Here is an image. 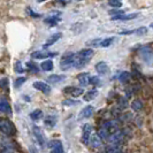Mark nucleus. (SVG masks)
Instances as JSON below:
<instances>
[{
    "instance_id": "1",
    "label": "nucleus",
    "mask_w": 153,
    "mask_h": 153,
    "mask_svg": "<svg viewBox=\"0 0 153 153\" xmlns=\"http://www.w3.org/2000/svg\"><path fill=\"white\" fill-rule=\"evenodd\" d=\"M93 55V50L91 48H86V50H82L77 54H75V63L74 66L76 68H83L88 62L91 60V56Z\"/></svg>"
},
{
    "instance_id": "2",
    "label": "nucleus",
    "mask_w": 153,
    "mask_h": 153,
    "mask_svg": "<svg viewBox=\"0 0 153 153\" xmlns=\"http://www.w3.org/2000/svg\"><path fill=\"white\" fill-rule=\"evenodd\" d=\"M0 131L7 136H13L16 134V128L9 120L0 117Z\"/></svg>"
},
{
    "instance_id": "3",
    "label": "nucleus",
    "mask_w": 153,
    "mask_h": 153,
    "mask_svg": "<svg viewBox=\"0 0 153 153\" xmlns=\"http://www.w3.org/2000/svg\"><path fill=\"white\" fill-rule=\"evenodd\" d=\"M75 63V53H67L62 56L60 61V67L62 70H68Z\"/></svg>"
},
{
    "instance_id": "4",
    "label": "nucleus",
    "mask_w": 153,
    "mask_h": 153,
    "mask_svg": "<svg viewBox=\"0 0 153 153\" xmlns=\"http://www.w3.org/2000/svg\"><path fill=\"white\" fill-rule=\"evenodd\" d=\"M63 93L69 94L71 97H79L81 94L84 93V90L82 88H75V86H67L63 89Z\"/></svg>"
},
{
    "instance_id": "5",
    "label": "nucleus",
    "mask_w": 153,
    "mask_h": 153,
    "mask_svg": "<svg viewBox=\"0 0 153 153\" xmlns=\"http://www.w3.org/2000/svg\"><path fill=\"white\" fill-rule=\"evenodd\" d=\"M32 131H33V135H35V137H36V139H37V142H38L42 146H45L46 145V138H45V136H44V134H43L42 129L35 126V127L32 128Z\"/></svg>"
},
{
    "instance_id": "6",
    "label": "nucleus",
    "mask_w": 153,
    "mask_h": 153,
    "mask_svg": "<svg viewBox=\"0 0 153 153\" xmlns=\"http://www.w3.org/2000/svg\"><path fill=\"white\" fill-rule=\"evenodd\" d=\"M92 132V126L89 123H85L83 126V136H82V142L83 144H88L90 142V137H91Z\"/></svg>"
},
{
    "instance_id": "7",
    "label": "nucleus",
    "mask_w": 153,
    "mask_h": 153,
    "mask_svg": "<svg viewBox=\"0 0 153 153\" xmlns=\"http://www.w3.org/2000/svg\"><path fill=\"white\" fill-rule=\"evenodd\" d=\"M50 147H51V150H52V152L53 153H65L62 143L59 140V139L51 140V142H50Z\"/></svg>"
},
{
    "instance_id": "8",
    "label": "nucleus",
    "mask_w": 153,
    "mask_h": 153,
    "mask_svg": "<svg viewBox=\"0 0 153 153\" xmlns=\"http://www.w3.org/2000/svg\"><path fill=\"white\" fill-rule=\"evenodd\" d=\"M33 88L35 89H37V90H39V91H42L44 94H48L50 92H51V86L48 84H46V83H44V82H35L33 83Z\"/></svg>"
},
{
    "instance_id": "9",
    "label": "nucleus",
    "mask_w": 153,
    "mask_h": 153,
    "mask_svg": "<svg viewBox=\"0 0 153 153\" xmlns=\"http://www.w3.org/2000/svg\"><path fill=\"white\" fill-rule=\"evenodd\" d=\"M56 53H51L47 51H36L31 54L33 59H44V58H50V56H55Z\"/></svg>"
},
{
    "instance_id": "10",
    "label": "nucleus",
    "mask_w": 153,
    "mask_h": 153,
    "mask_svg": "<svg viewBox=\"0 0 153 153\" xmlns=\"http://www.w3.org/2000/svg\"><path fill=\"white\" fill-rule=\"evenodd\" d=\"M0 112L2 113H6V114H12V108H10V105L7 101V99L5 98H0Z\"/></svg>"
},
{
    "instance_id": "11",
    "label": "nucleus",
    "mask_w": 153,
    "mask_h": 153,
    "mask_svg": "<svg viewBox=\"0 0 153 153\" xmlns=\"http://www.w3.org/2000/svg\"><path fill=\"white\" fill-rule=\"evenodd\" d=\"M93 112H94V109L92 106H86L85 108L82 109V112L79 113V120L81 119H89V117H91L92 114H93Z\"/></svg>"
},
{
    "instance_id": "12",
    "label": "nucleus",
    "mask_w": 153,
    "mask_h": 153,
    "mask_svg": "<svg viewBox=\"0 0 153 153\" xmlns=\"http://www.w3.org/2000/svg\"><path fill=\"white\" fill-rule=\"evenodd\" d=\"M137 16H138L137 13H134V14H127V15H116V16H112V20H113V21H128V20L136 19Z\"/></svg>"
},
{
    "instance_id": "13",
    "label": "nucleus",
    "mask_w": 153,
    "mask_h": 153,
    "mask_svg": "<svg viewBox=\"0 0 153 153\" xmlns=\"http://www.w3.org/2000/svg\"><path fill=\"white\" fill-rule=\"evenodd\" d=\"M96 70L98 71V74L99 75H105V74H107L108 71V66L106 62L101 61V62H98L97 65H96Z\"/></svg>"
},
{
    "instance_id": "14",
    "label": "nucleus",
    "mask_w": 153,
    "mask_h": 153,
    "mask_svg": "<svg viewBox=\"0 0 153 153\" xmlns=\"http://www.w3.org/2000/svg\"><path fill=\"white\" fill-rule=\"evenodd\" d=\"M62 37V33H60V32H58V33H54L53 36H51L50 38L46 40V43L44 44V47H48V46L53 45L54 43H56L59 39Z\"/></svg>"
},
{
    "instance_id": "15",
    "label": "nucleus",
    "mask_w": 153,
    "mask_h": 153,
    "mask_svg": "<svg viewBox=\"0 0 153 153\" xmlns=\"http://www.w3.org/2000/svg\"><path fill=\"white\" fill-rule=\"evenodd\" d=\"M90 74H88V73H82V74H79L78 76H77V79H78V82L81 83V85H85L89 84V78H90Z\"/></svg>"
},
{
    "instance_id": "16",
    "label": "nucleus",
    "mask_w": 153,
    "mask_h": 153,
    "mask_svg": "<svg viewBox=\"0 0 153 153\" xmlns=\"http://www.w3.org/2000/svg\"><path fill=\"white\" fill-rule=\"evenodd\" d=\"M140 55L144 58V60L151 61V59H152V51H151V48L143 47V48L140 50Z\"/></svg>"
},
{
    "instance_id": "17",
    "label": "nucleus",
    "mask_w": 153,
    "mask_h": 153,
    "mask_svg": "<svg viewBox=\"0 0 153 153\" xmlns=\"http://www.w3.org/2000/svg\"><path fill=\"white\" fill-rule=\"evenodd\" d=\"M65 78H66V77L61 76V75H50V76L47 77V81H48L50 83L56 84V83H59V82H62Z\"/></svg>"
},
{
    "instance_id": "18",
    "label": "nucleus",
    "mask_w": 153,
    "mask_h": 153,
    "mask_svg": "<svg viewBox=\"0 0 153 153\" xmlns=\"http://www.w3.org/2000/svg\"><path fill=\"white\" fill-rule=\"evenodd\" d=\"M40 67H42V69H43L44 71H50V70H52L54 67L53 61H51V60H46V61H44L42 65H40Z\"/></svg>"
},
{
    "instance_id": "19",
    "label": "nucleus",
    "mask_w": 153,
    "mask_h": 153,
    "mask_svg": "<svg viewBox=\"0 0 153 153\" xmlns=\"http://www.w3.org/2000/svg\"><path fill=\"white\" fill-rule=\"evenodd\" d=\"M97 94H98V91H97V90H91V91L86 92L84 96V100L85 101H90V100L94 99V98L97 97Z\"/></svg>"
},
{
    "instance_id": "20",
    "label": "nucleus",
    "mask_w": 153,
    "mask_h": 153,
    "mask_svg": "<svg viewBox=\"0 0 153 153\" xmlns=\"http://www.w3.org/2000/svg\"><path fill=\"white\" fill-rule=\"evenodd\" d=\"M131 78V75L130 73H127V71H124L122 73L120 76H119V81L121 82V83H127V82H129Z\"/></svg>"
},
{
    "instance_id": "21",
    "label": "nucleus",
    "mask_w": 153,
    "mask_h": 153,
    "mask_svg": "<svg viewBox=\"0 0 153 153\" xmlns=\"http://www.w3.org/2000/svg\"><path fill=\"white\" fill-rule=\"evenodd\" d=\"M59 21H60V17H58V16H51V17H47L44 20V22L50 25H55Z\"/></svg>"
},
{
    "instance_id": "22",
    "label": "nucleus",
    "mask_w": 153,
    "mask_h": 153,
    "mask_svg": "<svg viewBox=\"0 0 153 153\" xmlns=\"http://www.w3.org/2000/svg\"><path fill=\"white\" fill-rule=\"evenodd\" d=\"M42 115H43V112H42L40 109H36V111L31 112L30 117L33 120V121H37V120H39V119L42 117Z\"/></svg>"
},
{
    "instance_id": "23",
    "label": "nucleus",
    "mask_w": 153,
    "mask_h": 153,
    "mask_svg": "<svg viewBox=\"0 0 153 153\" xmlns=\"http://www.w3.org/2000/svg\"><path fill=\"white\" fill-rule=\"evenodd\" d=\"M91 144L93 147H99L101 145V140H100V138L98 135H93L91 138Z\"/></svg>"
},
{
    "instance_id": "24",
    "label": "nucleus",
    "mask_w": 153,
    "mask_h": 153,
    "mask_svg": "<svg viewBox=\"0 0 153 153\" xmlns=\"http://www.w3.org/2000/svg\"><path fill=\"white\" fill-rule=\"evenodd\" d=\"M101 40H102V38H96V39H92V40H89V42H86V46H90V47L99 46Z\"/></svg>"
},
{
    "instance_id": "25",
    "label": "nucleus",
    "mask_w": 153,
    "mask_h": 153,
    "mask_svg": "<svg viewBox=\"0 0 153 153\" xmlns=\"http://www.w3.org/2000/svg\"><path fill=\"white\" fill-rule=\"evenodd\" d=\"M131 107L134 111H140L142 108H143V104H142V101L140 100H134L132 101V104H131Z\"/></svg>"
},
{
    "instance_id": "26",
    "label": "nucleus",
    "mask_w": 153,
    "mask_h": 153,
    "mask_svg": "<svg viewBox=\"0 0 153 153\" xmlns=\"http://www.w3.org/2000/svg\"><path fill=\"white\" fill-rule=\"evenodd\" d=\"M113 40H114V37H108V38L102 39L101 43H100V46H102V47H108V46L113 43Z\"/></svg>"
},
{
    "instance_id": "27",
    "label": "nucleus",
    "mask_w": 153,
    "mask_h": 153,
    "mask_svg": "<svg viewBox=\"0 0 153 153\" xmlns=\"http://www.w3.org/2000/svg\"><path fill=\"white\" fill-rule=\"evenodd\" d=\"M79 101L78 100H73V99H66L62 101V105L65 106H75V105H78Z\"/></svg>"
},
{
    "instance_id": "28",
    "label": "nucleus",
    "mask_w": 153,
    "mask_h": 153,
    "mask_svg": "<svg viewBox=\"0 0 153 153\" xmlns=\"http://www.w3.org/2000/svg\"><path fill=\"white\" fill-rule=\"evenodd\" d=\"M25 81H27V78H25V77H19V78H16L15 82H14V86H15L16 89H19V88H20V86H21Z\"/></svg>"
},
{
    "instance_id": "29",
    "label": "nucleus",
    "mask_w": 153,
    "mask_h": 153,
    "mask_svg": "<svg viewBox=\"0 0 153 153\" xmlns=\"http://www.w3.org/2000/svg\"><path fill=\"white\" fill-rule=\"evenodd\" d=\"M56 122V119H53L52 116H47L45 119V124H47L48 127H54Z\"/></svg>"
},
{
    "instance_id": "30",
    "label": "nucleus",
    "mask_w": 153,
    "mask_h": 153,
    "mask_svg": "<svg viewBox=\"0 0 153 153\" xmlns=\"http://www.w3.org/2000/svg\"><path fill=\"white\" fill-rule=\"evenodd\" d=\"M89 83L92 85H99L100 84V79L98 76H90L89 78Z\"/></svg>"
},
{
    "instance_id": "31",
    "label": "nucleus",
    "mask_w": 153,
    "mask_h": 153,
    "mask_svg": "<svg viewBox=\"0 0 153 153\" xmlns=\"http://www.w3.org/2000/svg\"><path fill=\"white\" fill-rule=\"evenodd\" d=\"M0 88L4 90H8V78H1L0 79Z\"/></svg>"
},
{
    "instance_id": "32",
    "label": "nucleus",
    "mask_w": 153,
    "mask_h": 153,
    "mask_svg": "<svg viewBox=\"0 0 153 153\" xmlns=\"http://www.w3.org/2000/svg\"><path fill=\"white\" fill-rule=\"evenodd\" d=\"M108 4L113 7H121V5H122L121 0H108Z\"/></svg>"
},
{
    "instance_id": "33",
    "label": "nucleus",
    "mask_w": 153,
    "mask_h": 153,
    "mask_svg": "<svg viewBox=\"0 0 153 153\" xmlns=\"http://www.w3.org/2000/svg\"><path fill=\"white\" fill-rule=\"evenodd\" d=\"M14 69H15L16 73H23V71H24V69H23V67H22V63L20 61H17L15 65H14Z\"/></svg>"
},
{
    "instance_id": "34",
    "label": "nucleus",
    "mask_w": 153,
    "mask_h": 153,
    "mask_svg": "<svg viewBox=\"0 0 153 153\" xmlns=\"http://www.w3.org/2000/svg\"><path fill=\"white\" fill-rule=\"evenodd\" d=\"M146 29L145 27H142V28H139V29H137V30H134V33H136V35H144V33H146Z\"/></svg>"
},
{
    "instance_id": "35",
    "label": "nucleus",
    "mask_w": 153,
    "mask_h": 153,
    "mask_svg": "<svg viewBox=\"0 0 153 153\" xmlns=\"http://www.w3.org/2000/svg\"><path fill=\"white\" fill-rule=\"evenodd\" d=\"M27 66L29 67V68L32 70V71H35V73H38V68H37V66L33 63V62H28L27 63Z\"/></svg>"
},
{
    "instance_id": "36",
    "label": "nucleus",
    "mask_w": 153,
    "mask_h": 153,
    "mask_svg": "<svg viewBox=\"0 0 153 153\" xmlns=\"http://www.w3.org/2000/svg\"><path fill=\"white\" fill-rule=\"evenodd\" d=\"M109 14H114V16H116V15H122V13H123V10H121V9H114V10H109L108 12Z\"/></svg>"
},
{
    "instance_id": "37",
    "label": "nucleus",
    "mask_w": 153,
    "mask_h": 153,
    "mask_svg": "<svg viewBox=\"0 0 153 153\" xmlns=\"http://www.w3.org/2000/svg\"><path fill=\"white\" fill-rule=\"evenodd\" d=\"M53 4L54 5H59V6H65L66 5V1L65 0H55Z\"/></svg>"
},
{
    "instance_id": "38",
    "label": "nucleus",
    "mask_w": 153,
    "mask_h": 153,
    "mask_svg": "<svg viewBox=\"0 0 153 153\" xmlns=\"http://www.w3.org/2000/svg\"><path fill=\"white\" fill-rule=\"evenodd\" d=\"M38 2H43V1H46V0H37Z\"/></svg>"
},
{
    "instance_id": "39",
    "label": "nucleus",
    "mask_w": 153,
    "mask_h": 153,
    "mask_svg": "<svg viewBox=\"0 0 153 153\" xmlns=\"http://www.w3.org/2000/svg\"><path fill=\"white\" fill-rule=\"evenodd\" d=\"M77 1H81V0H77Z\"/></svg>"
}]
</instances>
